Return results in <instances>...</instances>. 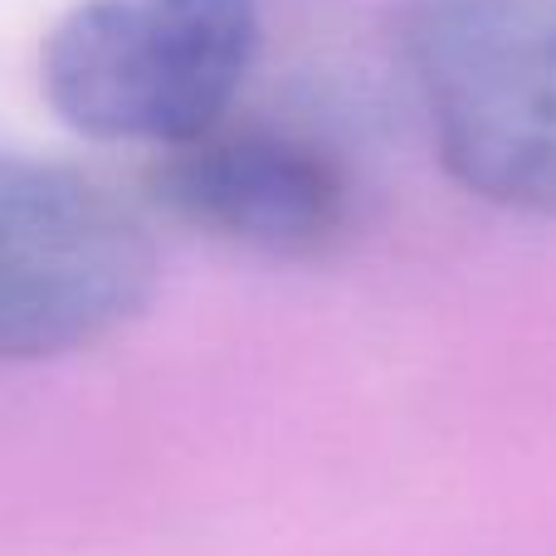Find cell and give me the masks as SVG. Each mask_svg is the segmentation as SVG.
Instances as JSON below:
<instances>
[{"mask_svg":"<svg viewBox=\"0 0 556 556\" xmlns=\"http://www.w3.org/2000/svg\"><path fill=\"white\" fill-rule=\"evenodd\" d=\"M401 49L444 172L556 215V0H410Z\"/></svg>","mask_w":556,"mask_h":556,"instance_id":"cell-1","label":"cell"},{"mask_svg":"<svg viewBox=\"0 0 556 556\" xmlns=\"http://www.w3.org/2000/svg\"><path fill=\"white\" fill-rule=\"evenodd\" d=\"M254 54L260 0H78L39 78L74 132L166 152L225 123Z\"/></svg>","mask_w":556,"mask_h":556,"instance_id":"cell-2","label":"cell"},{"mask_svg":"<svg viewBox=\"0 0 556 556\" xmlns=\"http://www.w3.org/2000/svg\"><path fill=\"white\" fill-rule=\"evenodd\" d=\"M162 254L147 220L64 162L0 166V356L54 362L147 313Z\"/></svg>","mask_w":556,"mask_h":556,"instance_id":"cell-3","label":"cell"},{"mask_svg":"<svg viewBox=\"0 0 556 556\" xmlns=\"http://www.w3.org/2000/svg\"><path fill=\"white\" fill-rule=\"evenodd\" d=\"M147 191L176 225L269 260H307L352 230L346 166L283 127L215 123L166 147L147 172Z\"/></svg>","mask_w":556,"mask_h":556,"instance_id":"cell-4","label":"cell"}]
</instances>
